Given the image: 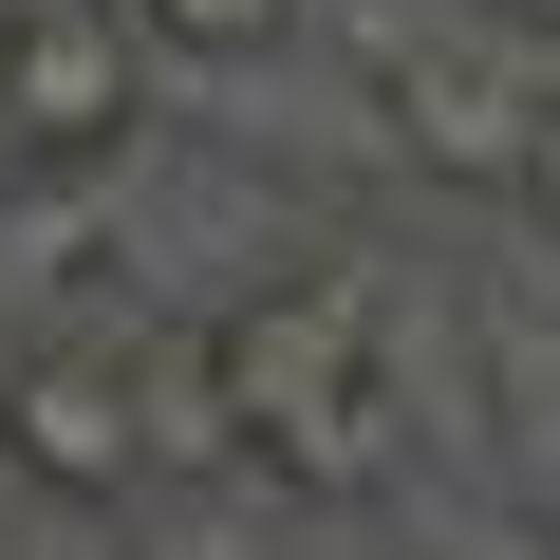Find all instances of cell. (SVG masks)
Segmentation results:
<instances>
[{"label":"cell","mask_w":560,"mask_h":560,"mask_svg":"<svg viewBox=\"0 0 560 560\" xmlns=\"http://www.w3.org/2000/svg\"><path fill=\"white\" fill-rule=\"evenodd\" d=\"M224 411H243V448H261L280 486L355 504V486L393 467V355H374V300H355V280H280V300H243V318H224Z\"/></svg>","instance_id":"obj_1"},{"label":"cell","mask_w":560,"mask_h":560,"mask_svg":"<svg viewBox=\"0 0 560 560\" xmlns=\"http://www.w3.org/2000/svg\"><path fill=\"white\" fill-rule=\"evenodd\" d=\"M393 131L448 168V187H523V131H541V20H448V0H374L355 20Z\"/></svg>","instance_id":"obj_2"},{"label":"cell","mask_w":560,"mask_h":560,"mask_svg":"<svg viewBox=\"0 0 560 560\" xmlns=\"http://www.w3.org/2000/svg\"><path fill=\"white\" fill-rule=\"evenodd\" d=\"M131 75H150L131 0H0V131H20V150H113L131 131Z\"/></svg>","instance_id":"obj_3"},{"label":"cell","mask_w":560,"mask_h":560,"mask_svg":"<svg viewBox=\"0 0 560 560\" xmlns=\"http://www.w3.org/2000/svg\"><path fill=\"white\" fill-rule=\"evenodd\" d=\"M0 467H38V486H75V504H113V486H150V374L131 355H20L0 374Z\"/></svg>","instance_id":"obj_4"},{"label":"cell","mask_w":560,"mask_h":560,"mask_svg":"<svg viewBox=\"0 0 560 560\" xmlns=\"http://www.w3.org/2000/svg\"><path fill=\"white\" fill-rule=\"evenodd\" d=\"M131 20H150L168 57H280V38H300V0H131Z\"/></svg>","instance_id":"obj_5"},{"label":"cell","mask_w":560,"mask_h":560,"mask_svg":"<svg viewBox=\"0 0 560 560\" xmlns=\"http://www.w3.org/2000/svg\"><path fill=\"white\" fill-rule=\"evenodd\" d=\"M523 206L560 224V38H541V131H523Z\"/></svg>","instance_id":"obj_6"}]
</instances>
